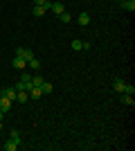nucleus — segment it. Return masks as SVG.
<instances>
[{
    "instance_id": "nucleus-1",
    "label": "nucleus",
    "mask_w": 135,
    "mask_h": 151,
    "mask_svg": "<svg viewBox=\"0 0 135 151\" xmlns=\"http://www.w3.org/2000/svg\"><path fill=\"white\" fill-rule=\"evenodd\" d=\"M16 57H23L25 61H29V59H34V52L29 50V47H18V50H16Z\"/></svg>"
},
{
    "instance_id": "nucleus-2",
    "label": "nucleus",
    "mask_w": 135,
    "mask_h": 151,
    "mask_svg": "<svg viewBox=\"0 0 135 151\" xmlns=\"http://www.w3.org/2000/svg\"><path fill=\"white\" fill-rule=\"evenodd\" d=\"M0 95H2V97H7V99H11V101H16L18 90H16V88H2V90H0Z\"/></svg>"
},
{
    "instance_id": "nucleus-3",
    "label": "nucleus",
    "mask_w": 135,
    "mask_h": 151,
    "mask_svg": "<svg viewBox=\"0 0 135 151\" xmlns=\"http://www.w3.org/2000/svg\"><path fill=\"white\" fill-rule=\"evenodd\" d=\"M11 65L16 70H27V61L23 57H14V61H11Z\"/></svg>"
},
{
    "instance_id": "nucleus-4",
    "label": "nucleus",
    "mask_w": 135,
    "mask_h": 151,
    "mask_svg": "<svg viewBox=\"0 0 135 151\" xmlns=\"http://www.w3.org/2000/svg\"><path fill=\"white\" fill-rule=\"evenodd\" d=\"M124 86H126V81L117 77L115 81H113V93H119V95H122V93H124Z\"/></svg>"
},
{
    "instance_id": "nucleus-5",
    "label": "nucleus",
    "mask_w": 135,
    "mask_h": 151,
    "mask_svg": "<svg viewBox=\"0 0 135 151\" xmlns=\"http://www.w3.org/2000/svg\"><path fill=\"white\" fill-rule=\"evenodd\" d=\"M11 104H14L11 99H7V97H2V95H0V111H2V113H7V111L11 108Z\"/></svg>"
},
{
    "instance_id": "nucleus-6",
    "label": "nucleus",
    "mask_w": 135,
    "mask_h": 151,
    "mask_svg": "<svg viewBox=\"0 0 135 151\" xmlns=\"http://www.w3.org/2000/svg\"><path fill=\"white\" fill-rule=\"evenodd\" d=\"M50 12H54V14L59 16V14H63V12H65V5H63V2H52Z\"/></svg>"
},
{
    "instance_id": "nucleus-7",
    "label": "nucleus",
    "mask_w": 135,
    "mask_h": 151,
    "mask_svg": "<svg viewBox=\"0 0 135 151\" xmlns=\"http://www.w3.org/2000/svg\"><path fill=\"white\" fill-rule=\"evenodd\" d=\"M77 23H79V25H81V27H86V25H88V23H90V14H79V16H77Z\"/></svg>"
},
{
    "instance_id": "nucleus-8",
    "label": "nucleus",
    "mask_w": 135,
    "mask_h": 151,
    "mask_svg": "<svg viewBox=\"0 0 135 151\" xmlns=\"http://www.w3.org/2000/svg\"><path fill=\"white\" fill-rule=\"evenodd\" d=\"M119 5H122L124 9H126V12H131V14L135 12V0H122V2H119Z\"/></svg>"
},
{
    "instance_id": "nucleus-9",
    "label": "nucleus",
    "mask_w": 135,
    "mask_h": 151,
    "mask_svg": "<svg viewBox=\"0 0 135 151\" xmlns=\"http://www.w3.org/2000/svg\"><path fill=\"white\" fill-rule=\"evenodd\" d=\"M18 147H20V145L16 142V140H11V138H9V140L5 142V151H16Z\"/></svg>"
},
{
    "instance_id": "nucleus-10",
    "label": "nucleus",
    "mask_w": 135,
    "mask_h": 151,
    "mask_svg": "<svg viewBox=\"0 0 135 151\" xmlns=\"http://www.w3.org/2000/svg\"><path fill=\"white\" fill-rule=\"evenodd\" d=\"M32 14H34V16H36V18H43L45 14H47V9H45V7H36V5H34Z\"/></svg>"
},
{
    "instance_id": "nucleus-11",
    "label": "nucleus",
    "mask_w": 135,
    "mask_h": 151,
    "mask_svg": "<svg viewBox=\"0 0 135 151\" xmlns=\"http://www.w3.org/2000/svg\"><path fill=\"white\" fill-rule=\"evenodd\" d=\"M9 138H11V140H16L18 145H23V135H20V131H18V129H11V133H9Z\"/></svg>"
},
{
    "instance_id": "nucleus-12",
    "label": "nucleus",
    "mask_w": 135,
    "mask_h": 151,
    "mask_svg": "<svg viewBox=\"0 0 135 151\" xmlns=\"http://www.w3.org/2000/svg\"><path fill=\"white\" fill-rule=\"evenodd\" d=\"M122 101L126 104V106H131V108L135 106V99H133V95H126V93H122Z\"/></svg>"
},
{
    "instance_id": "nucleus-13",
    "label": "nucleus",
    "mask_w": 135,
    "mask_h": 151,
    "mask_svg": "<svg viewBox=\"0 0 135 151\" xmlns=\"http://www.w3.org/2000/svg\"><path fill=\"white\" fill-rule=\"evenodd\" d=\"M39 88H41V93H43V95H50L52 90H54V88H52V83H50V81H43V83L39 86Z\"/></svg>"
},
{
    "instance_id": "nucleus-14",
    "label": "nucleus",
    "mask_w": 135,
    "mask_h": 151,
    "mask_svg": "<svg viewBox=\"0 0 135 151\" xmlns=\"http://www.w3.org/2000/svg\"><path fill=\"white\" fill-rule=\"evenodd\" d=\"M27 99H29V95H27V90H18V95H16V101H20V104H25Z\"/></svg>"
},
{
    "instance_id": "nucleus-15",
    "label": "nucleus",
    "mask_w": 135,
    "mask_h": 151,
    "mask_svg": "<svg viewBox=\"0 0 135 151\" xmlns=\"http://www.w3.org/2000/svg\"><path fill=\"white\" fill-rule=\"evenodd\" d=\"M27 68H32V70H41V61H39L36 57L29 59V61H27Z\"/></svg>"
},
{
    "instance_id": "nucleus-16",
    "label": "nucleus",
    "mask_w": 135,
    "mask_h": 151,
    "mask_svg": "<svg viewBox=\"0 0 135 151\" xmlns=\"http://www.w3.org/2000/svg\"><path fill=\"white\" fill-rule=\"evenodd\" d=\"M34 5H36V7H45V9L50 12V7H52V0H34Z\"/></svg>"
},
{
    "instance_id": "nucleus-17",
    "label": "nucleus",
    "mask_w": 135,
    "mask_h": 151,
    "mask_svg": "<svg viewBox=\"0 0 135 151\" xmlns=\"http://www.w3.org/2000/svg\"><path fill=\"white\" fill-rule=\"evenodd\" d=\"M72 50H74V52H81V50H84V41L74 38V41H72Z\"/></svg>"
},
{
    "instance_id": "nucleus-18",
    "label": "nucleus",
    "mask_w": 135,
    "mask_h": 151,
    "mask_svg": "<svg viewBox=\"0 0 135 151\" xmlns=\"http://www.w3.org/2000/svg\"><path fill=\"white\" fill-rule=\"evenodd\" d=\"M59 20H61V23H70L72 20V16L68 12H63V14H59Z\"/></svg>"
},
{
    "instance_id": "nucleus-19",
    "label": "nucleus",
    "mask_w": 135,
    "mask_h": 151,
    "mask_svg": "<svg viewBox=\"0 0 135 151\" xmlns=\"http://www.w3.org/2000/svg\"><path fill=\"white\" fill-rule=\"evenodd\" d=\"M43 81H45V79H43L41 75H34V77H32V86H41Z\"/></svg>"
},
{
    "instance_id": "nucleus-20",
    "label": "nucleus",
    "mask_w": 135,
    "mask_h": 151,
    "mask_svg": "<svg viewBox=\"0 0 135 151\" xmlns=\"http://www.w3.org/2000/svg\"><path fill=\"white\" fill-rule=\"evenodd\" d=\"M124 93L126 95H135V86L133 83H126V86H124Z\"/></svg>"
},
{
    "instance_id": "nucleus-21",
    "label": "nucleus",
    "mask_w": 135,
    "mask_h": 151,
    "mask_svg": "<svg viewBox=\"0 0 135 151\" xmlns=\"http://www.w3.org/2000/svg\"><path fill=\"white\" fill-rule=\"evenodd\" d=\"M20 81H32V75H29V72H25V70H23V77H20Z\"/></svg>"
},
{
    "instance_id": "nucleus-22",
    "label": "nucleus",
    "mask_w": 135,
    "mask_h": 151,
    "mask_svg": "<svg viewBox=\"0 0 135 151\" xmlns=\"http://www.w3.org/2000/svg\"><path fill=\"white\" fill-rule=\"evenodd\" d=\"M2 129H5V124H2V120H0V131H2Z\"/></svg>"
},
{
    "instance_id": "nucleus-23",
    "label": "nucleus",
    "mask_w": 135,
    "mask_h": 151,
    "mask_svg": "<svg viewBox=\"0 0 135 151\" xmlns=\"http://www.w3.org/2000/svg\"><path fill=\"white\" fill-rule=\"evenodd\" d=\"M2 115H5V113H2V111H0V120H2Z\"/></svg>"
},
{
    "instance_id": "nucleus-24",
    "label": "nucleus",
    "mask_w": 135,
    "mask_h": 151,
    "mask_svg": "<svg viewBox=\"0 0 135 151\" xmlns=\"http://www.w3.org/2000/svg\"><path fill=\"white\" fill-rule=\"evenodd\" d=\"M117 2H122V0H117Z\"/></svg>"
}]
</instances>
